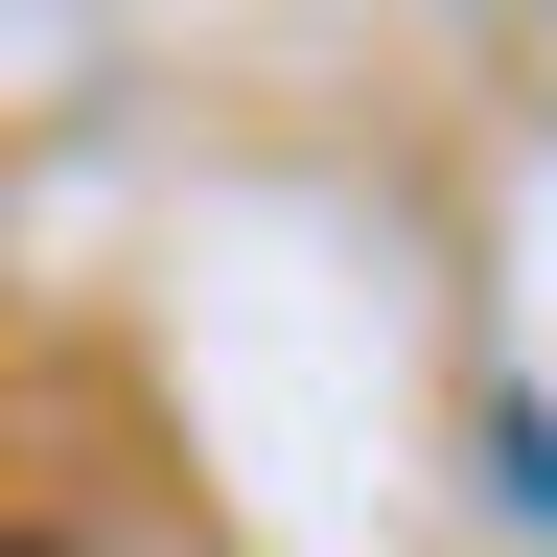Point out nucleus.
Instances as JSON below:
<instances>
[{"mask_svg":"<svg viewBox=\"0 0 557 557\" xmlns=\"http://www.w3.org/2000/svg\"><path fill=\"white\" fill-rule=\"evenodd\" d=\"M0 557H47V534H0Z\"/></svg>","mask_w":557,"mask_h":557,"instance_id":"1","label":"nucleus"}]
</instances>
